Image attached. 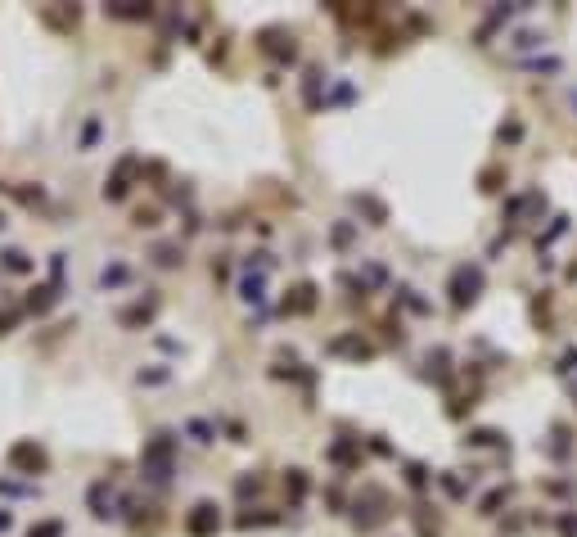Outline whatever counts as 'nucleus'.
I'll list each match as a JSON object with an SVG mask.
<instances>
[{
    "label": "nucleus",
    "instance_id": "f257e3e1",
    "mask_svg": "<svg viewBox=\"0 0 577 537\" xmlns=\"http://www.w3.org/2000/svg\"><path fill=\"white\" fill-rule=\"evenodd\" d=\"M171 456H176V438H171V434H154L149 443H144V451H140V470H144V479L163 487V483L171 479Z\"/></svg>",
    "mask_w": 577,
    "mask_h": 537
},
{
    "label": "nucleus",
    "instance_id": "f03ea898",
    "mask_svg": "<svg viewBox=\"0 0 577 537\" xmlns=\"http://www.w3.org/2000/svg\"><path fill=\"white\" fill-rule=\"evenodd\" d=\"M447 294L456 307H469V303H478V294H483V266H456L451 271V285H447Z\"/></svg>",
    "mask_w": 577,
    "mask_h": 537
},
{
    "label": "nucleus",
    "instance_id": "7ed1b4c3",
    "mask_svg": "<svg viewBox=\"0 0 577 537\" xmlns=\"http://www.w3.org/2000/svg\"><path fill=\"white\" fill-rule=\"evenodd\" d=\"M384 519H388V492L365 487V502H357V510H352V524H357L361 533H370V528H379Z\"/></svg>",
    "mask_w": 577,
    "mask_h": 537
},
{
    "label": "nucleus",
    "instance_id": "20e7f679",
    "mask_svg": "<svg viewBox=\"0 0 577 537\" xmlns=\"http://www.w3.org/2000/svg\"><path fill=\"white\" fill-rule=\"evenodd\" d=\"M257 45H262V50L271 55L275 64H293V59H298V45H293V32H285V28H266L262 36H257Z\"/></svg>",
    "mask_w": 577,
    "mask_h": 537
},
{
    "label": "nucleus",
    "instance_id": "39448f33",
    "mask_svg": "<svg viewBox=\"0 0 577 537\" xmlns=\"http://www.w3.org/2000/svg\"><path fill=\"white\" fill-rule=\"evenodd\" d=\"M217 528H221V510L212 502L190 506V515H185V533L190 537H217Z\"/></svg>",
    "mask_w": 577,
    "mask_h": 537
},
{
    "label": "nucleus",
    "instance_id": "423d86ee",
    "mask_svg": "<svg viewBox=\"0 0 577 537\" xmlns=\"http://www.w3.org/2000/svg\"><path fill=\"white\" fill-rule=\"evenodd\" d=\"M9 465L23 470V474H45L50 456H45V447H36V443H14L9 447Z\"/></svg>",
    "mask_w": 577,
    "mask_h": 537
},
{
    "label": "nucleus",
    "instance_id": "0eeeda50",
    "mask_svg": "<svg viewBox=\"0 0 577 537\" xmlns=\"http://www.w3.org/2000/svg\"><path fill=\"white\" fill-rule=\"evenodd\" d=\"M136 172H144V167H140V158H122V163H118V172L104 181V199H108V203L127 199V190H131V176H136Z\"/></svg>",
    "mask_w": 577,
    "mask_h": 537
},
{
    "label": "nucleus",
    "instance_id": "6e6552de",
    "mask_svg": "<svg viewBox=\"0 0 577 537\" xmlns=\"http://www.w3.org/2000/svg\"><path fill=\"white\" fill-rule=\"evenodd\" d=\"M285 312H289V316H312V312H316V285H312V280H302V285L289 289Z\"/></svg>",
    "mask_w": 577,
    "mask_h": 537
},
{
    "label": "nucleus",
    "instance_id": "1a4fd4ad",
    "mask_svg": "<svg viewBox=\"0 0 577 537\" xmlns=\"http://www.w3.org/2000/svg\"><path fill=\"white\" fill-rule=\"evenodd\" d=\"M86 506H91V515L95 519H108V515H118V502H113V487H108V479H100V483H91V492H86Z\"/></svg>",
    "mask_w": 577,
    "mask_h": 537
},
{
    "label": "nucleus",
    "instance_id": "9d476101",
    "mask_svg": "<svg viewBox=\"0 0 577 537\" xmlns=\"http://www.w3.org/2000/svg\"><path fill=\"white\" fill-rule=\"evenodd\" d=\"M329 352L334 357H375V344H365L361 334H338V339H329Z\"/></svg>",
    "mask_w": 577,
    "mask_h": 537
},
{
    "label": "nucleus",
    "instance_id": "9b49d317",
    "mask_svg": "<svg viewBox=\"0 0 577 537\" xmlns=\"http://www.w3.org/2000/svg\"><path fill=\"white\" fill-rule=\"evenodd\" d=\"M154 312H158V298H140V303H131V307H122L118 321L127 325V329H140V325L154 321Z\"/></svg>",
    "mask_w": 577,
    "mask_h": 537
},
{
    "label": "nucleus",
    "instance_id": "f8f14e48",
    "mask_svg": "<svg viewBox=\"0 0 577 537\" xmlns=\"http://www.w3.org/2000/svg\"><path fill=\"white\" fill-rule=\"evenodd\" d=\"M104 14H108V18H127V23H136V18H154V5H144V0H108Z\"/></svg>",
    "mask_w": 577,
    "mask_h": 537
},
{
    "label": "nucleus",
    "instance_id": "ddd939ff",
    "mask_svg": "<svg viewBox=\"0 0 577 537\" xmlns=\"http://www.w3.org/2000/svg\"><path fill=\"white\" fill-rule=\"evenodd\" d=\"M41 18L50 23V28H59V32H72L81 23V9L72 5V9H41Z\"/></svg>",
    "mask_w": 577,
    "mask_h": 537
},
{
    "label": "nucleus",
    "instance_id": "4468645a",
    "mask_svg": "<svg viewBox=\"0 0 577 537\" xmlns=\"http://www.w3.org/2000/svg\"><path fill=\"white\" fill-rule=\"evenodd\" d=\"M55 298H59V289L55 285H36L32 294H28V312H36V316H45L55 307Z\"/></svg>",
    "mask_w": 577,
    "mask_h": 537
},
{
    "label": "nucleus",
    "instance_id": "2eb2a0df",
    "mask_svg": "<svg viewBox=\"0 0 577 537\" xmlns=\"http://www.w3.org/2000/svg\"><path fill=\"white\" fill-rule=\"evenodd\" d=\"M0 266H5V271H14V276H28L32 271V258L23 249H5L0 253Z\"/></svg>",
    "mask_w": 577,
    "mask_h": 537
},
{
    "label": "nucleus",
    "instance_id": "dca6fc26",
    "mask_svg": "<svg viewBox=\"0 0 577 537\" xmlns=\"http://www.w3.org/2000/svg\"><path fill=\"white\" fill-rule=\"evenodd\" d=\"M154 262L158 266H181V262H185V249H181V244H158V249H154Z\"/></svg>",
    "mask_w": 577,
    "mask_h": 537
},
{
    "label": "nucleus",
    "instance_id": "f3484780",
    "mask_svg": "<svg viewBox=\"0 0 577 537\" xmlns=\"http://www.w3.org/2000/svg\"><path fill=\"white\" fill-rule=\"evenodd\" d=\"M285 492H289V502H302L307 497V470H289L285 474Z\"/></svg>",
    "mask_w": 577,
    "mask_h": 537
},
{
    "label": "nucleus",
    "instance_id": "a211bd4d",
    "mask_svg": "<svg viewBox=\"0 0 577 537\" xmlns=\"http://www.w3.org/2000/svg\"><path fill=\"white\" fill-rule=\"evenodd\" d=\"M478 186H483L487 194H496L501 186H505V167H483V176H478Z\"/></svg>",
    "mask_w": 577,
    "mask_h": 537
},
{
    "label": "nucleus",
    "instance_id": "6ab92c4d",
    "mask_svg": "<svg viewBox=\"0 0 577 537\" xmlns=\"http://www.w3.org/2000/svg\"><path fill=\"white\" fill-rule=\"evenodd\" d=\"M302 86H307V104L321 108V68H307V81H302Z\"/></svg>",
    "mask_w": 577,
    "mask_h": 537
},
{
    "label": "nucleus",
    "instance_id": "aec40b11",
    "mask_svg": "<svg viewBox=\"0 0 577 537\" xmlns=\"http://www.w3.org/2000/svg\"><path fill=\"white\" fill-rule=\"evenodd\" d=\"M239 289H244V298H248V303H262V298H266V280H262V276H244Z\"/></svg>",
    "mask_w": 577,
    "mask_h": 537
},
{
    "label": "nucleus",
    "instance_id": "412c9836",
    "mask_svg": "<svg viewBox=\"0 0 577 537\" xmlns=\"http://www.w3.org/2000/svg\"><path fill=\"white\" fill-rule=\"evenodd\" d=\"M329 460H334V465H357V447L352 443H334L329 447Z\"/></svg>",
    "mask_w": 577,
    "mask_h": 537
},
{
    "label": "nucleus",
    "instance_id": "4be33fe9",
    "mask_svg": "<svg viewBox=\"0 0 577 537\" xmlns=\"http://www.w3.org/2000/svg\"><path fill=\"white\" fill-rule=\"evenodd\" d=\"M505 497H510V492H505V487H492V492H487V497H483V502H478V510H483V515H496V510H501V506H505Z\"/></svg>",
    "mask_w": 577,
    "mask_h": 537
},
{
    "label": "nucleus",
    "instance_id": "5701e85b",
    "mask_svg": "<svg viewBox=\"0 0 577 537\" xmlns=\"http://www.w3.org/2000/svg\"><path fill=\"white\" fill-rule=\"evenodd\" d=\"M464 443H474V447H501V443H505V438H501L496 429H474L469 438H464Z\"/></svg>",
    "mask_w": 577,
    "mask_h": 537
},
{
    "label": "nucleus",
    "instance_id": "b1692460",
    "mask_svg": "<svg viewBox=\"0 0 577 537\" xmlns=\"http://www.w3.org/2000/svg\"><path fill=\"white\" fill-rule=\"evenodd\" d=\"M28 537H64V524L59 519H41V524H32Z\"/></svg>",
    "mask_w": 577,
    "mask_h": 537
},
{
    "label": "nucleus",
    "instance_id": "393cba45",
    "mask_svg": "<svg viewBox=\"0 0 577 537\" xmlns=\"http://www.w3.org/2000/svg\"><path fill=\"white\" fill-rule=\"evenodd\" d=\"M100 285H104V289H118V285H127V266H104Z\"/></svg>",
    "mask_w": 577,
    "mask_h": 537
},
{
    "label": "nucleus",
    "instance_id": "a878e982",
    "mask_svg": "<svg viewBox=\"0 0 577 537\" xmlns=\"http://www.w3.org/2000/svg\"><path fill=\"white\" fill-rule=\"evenodd\" d=\"M357 208H365V213H370V217H375V226H384V217H388L379 199H357Z\"/></svg>",
    "mask_w": 577,
    "mask_h": 537
},
{
    "label": "nucleus",
    "instance_id": "bb28decb",
    "mask_svg": "<svg viewBox=\"0 0 577 537\" xmlns=\"http://www.w3.org/2000/svg\"><path fill=\"white\" fill-rule=\"evenodd\" d=\"M428 375L447 380V352H428Z\"/></svg>",
    "mask_w": 577,
    "mask_h": 537
},
{
    "label": "nucleus",
    "instance_id": "cd10ccee",
    "mask_svg": "<svg viewBox=\"0 0 577 537\" xmlns=\"http://www.w3.org/2000/svg\"><path fill=\"white\" fill-rule=\"evenodd\" d=\"M235 492H239V497H248V492H262V479H257V474H244V479L235 483Z\"/></svg>",
    "mask_w": 577,
    "mask_h": 537
},
{
    "label": "nucleus",
    "instance_id": "c85d7f7f",
    "mask_svg": "<svg viewBox=\"0 0 577 537\" xmlns=\"http://www.w3.org/2000/svg\"><path fill=\"white\" fill-rule=\"evenodd\" d=\"M131 222H136L140 230H144V226H158V208H136V217H131Z\"/></svg>",
    "mask_w": 577,
    "mask_h": 537
},
{
    "label": "nucleus",
    "instance_id": "c756f323",
    "mask_svg": "<svg viewBox=\"0 0 577 537\" xmlns=\"http://www.w3.org/2000/svg\"><path fill=\"white\" fill-rule=\"evenodd\" d=\"M190 434L199 438V443H212V424L207 420H190Z\"/></svg>",
    "mask_w": 577,
    "mask_h": 537
},
{
    "label": "nucleus",
    "instance_id": "7c9ffc66",
    "mask_svg": "<svg viewBox=\"0 0 577 537\" xmlns=\"http://www.w3.org/2000/svg\"><path fill=\"white\" fill-rule=\"evenodd\" d=\"M406 483H411V487H424V483H428V470H424V465H406Z\"/></svg>",
    "mask_w": 577,
    "mask_h": 537
},
{
    "label": "nucleus",
    "instance_id": "2f4dec72",
    "mask_svg": "<svg viewBox=\"0 0 577 537\" xmlns=\"http://www.w3.org/2000/svg\"><path fill=\"white\" fill-rule=\"evenodd\" d=\"M519 136H523V127H519L514 118H510V122H501V140H519Z\"/></svg>",
    "mask_w": 577,
    "mask_h": 537
},
{
    "label": "nucleus",
    "instance_id": "473e14b6",
    "mask_svg": "<svg viewBox=\"0 0 577 537\" xmlns=\"http://www.w3.org/2000/svg\"><path fill=\"white\" fill-rule=\"evenodd\" d=\"M334 244H338V249H343V244H352V226H348V222L334 226Z\"/></svg>",
    "mask_w": 577,
    "mask_h": 537
},
{
    "label": "nucleus",
    "instance_id": "72a5a7b5",
    "mask_svg": "<svg viewBox=\"0 0 577 537\" xmlns=\"http://www.w3.org/2000/svg\"><path fill=\"white\" fill-rule=\"evenodd\" d=\"M275 515H239V528H253V524H271Z\"/></svg>",
    "mask_w": 577,
    "mask_h": 537
},
{
    "label": "nucleus",
    "instance_id": "f704fd0d",
    "mask_svg": "<svg viewBox=\"0 0 577 537\" xmlns=\"http://www.w3.org/2000/svg\"><path fill=\"white\" fill-rule=\"evenodd\" d=\"M514 45L527 50V45H542V36H537V32H519V41H514Z\"/></svg>",
    "mask_w": 577,
    "mask_h": 537
},
{
    "label": "nucleus",
    "instance_id": "c9c22d12",
    "mask_svg": "<svg viewBox=\"0 0 577 537\" xmlns=\"http://www.w3.org/2000/svg\"><path fill=\"white\" fill-rule=\"evenodd\" d=\"M167 371H140V384H163Z\"/></svg>",
    "mask_w": 577,
    "mask_h": 537
},
{
    "label": "nucleus",
    "instance_id": "e433bc0d",
    "mask_svg": "<svg viewBox=\"0 0 577 537\" xmlns=\"http://www.w3.org/2000/svg\"><path fill=\"white\" fill-rule=\"evenodd\" d=\"M14 321H18V312H0V334H9V329H14Z\"/></svg>",
    "mask_w": 577,
    "mask_h": 537
},
{
    "label": "nucleus",
    "instance_id": "4c0bfd02",
    "mask_svg": "<svg viewBox=\"0 0 577 537\" xmlns=\"http://www.w3.org/2000/svg\"><path fill=\"white\" fill-rule=\"evenodd\" d=\"M559 533H564V537H577V519L564 515V519H559Z\"/></svg>",
    "mask_w": 577,
    "mask_h": 537
},
{
    "label": "nucleus",
    "instance_id": "58836bf2",
    "mask_svg": "<svg viewBox=\"0 0 577 537\" xmlns=\"http://www.w3.org/2000/svg\"><path fill=\"white\" fill-rule=\"evenodd\" d=\"M415 524H420V537H438V524H428V515H420Z\"/></svg>",
    "mask_w": 577,
    "mask_h": 537
},
{
    "label": "nucleus",
    "instance_id": "ea45409f",
    "mask_svg": "<svg viewBox=\"0 0 577 537\" xmlns=\"http://www.w3.org/2000/svg\"><path fill=\"white\" fill-rule=\"evenodd\" d=\"M559 371H577V352H564V366Z\"/></svg>",
    "mask_w": 577,
    "mask_h": 537
},
{
    "label": "nucleus",
    "instance_id": "a19ab883",
    "mask_svg": "<svg viewBox=\"0 0 577 537\" xmlns=\"http://www.w3.org/2000/svg\"><path fill=\"white\" fill-rule=\"evenodd\" d=\"M9 528V510H0V533H5Z\"/></svg>",
    "mask_w": 577,
    "mask_h": 537
},
{
    "label": "nucleus",
    "instance_id": "79ce46f5",
    "mask_svg": "<svg viewBox=\"0 0 577 537\" xmlns=\"http://www.w3.org/2000/svg\"><path fill=\"white\" fill-rule=\"evenodd\" d=\"M0 230H5V213H0Z\"/></svg>",
    "mask_w": 577,
    "mask_h": 537
},
{
    "label": "nucleus",
    "instance_id": "37998d69",
    "mask_svg": "<svg viewBox=\"0 0 577 537\" xmlns=\"http://www.w3.org/2000/svg\"><path fill=\"white\" fill-rule=\"evenodd\" d=\"M573 104H577V91H573Z\"/></svg>",
    "mask_w": 577,
    "mask_h": 537
}]
</instances>
